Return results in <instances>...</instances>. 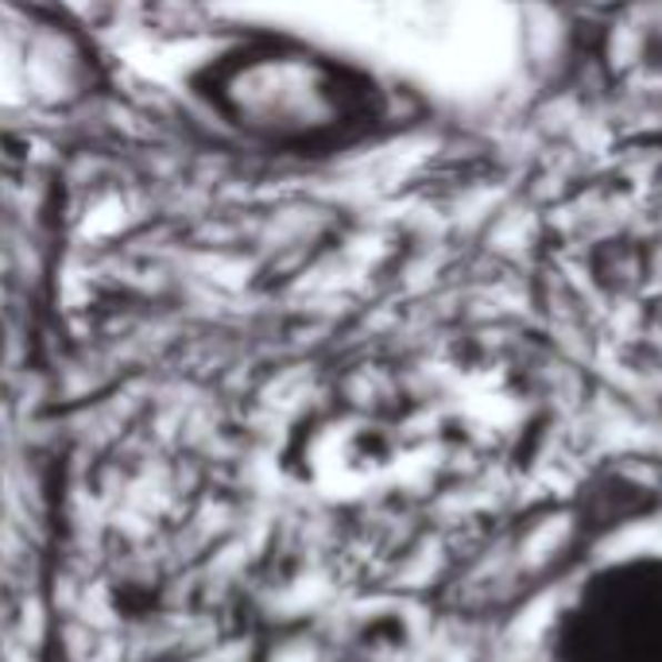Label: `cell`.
I'll return each mask as SVG.
<instances>
[{
    "instance_id": "cell-1",
    "label": "cell",
    "mask_w": 662,
    "mask_h": 662,
    "mask_svg": "<svg viewBox=\"0 0 662 662\" xmlns=\"http://www.w3.org/2000/svg\"><path fill=\"white\" fill-rule=\"evenodd\" d=\"M562 662H662V558L589 573L562 620Z\"/></svg>"
}]
</instances>
